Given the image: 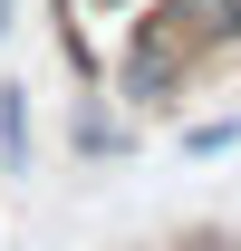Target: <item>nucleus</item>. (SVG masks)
<instances>
[{"instance_id": "1", "label": "nucleus", "mask_w": 241, "mask_h": 251, "mask_svg": "<svg viewBox=\"0 0 241 251\" xmlns=\"http://www.w3.org/2000/svg\"><path fill=\"white\" fill-rule=\"evenodd\" d=\"M0 164H29V87H0Z\"/></svg>"}, {"instance_id": "2", "label": "nucleus", "mask_w": 241, "mask_h": 251, "mask_svg": "<svg viewBox=\"0 0 241 251\" xmlns=\"http://www.w3.org/2000/svg\"><path fill=\"white\" fill-rule=\"evenodd\" d=\"M77 10H135V0H77Z\"/></svg>"}, {"instance_id": "3", "label": "nucleus", "mask_w": 241, "mask_h": 251, "mask_svg": "<svg viewBox=\"0 0 241 251\" xmlns=\"http://www.w3.org/2000/svg\"><path fill=\"white\" fill-rule=\"evenodd\" d=\"M0 39H10V0H0Z\"/></svg>"}]
</instances>
